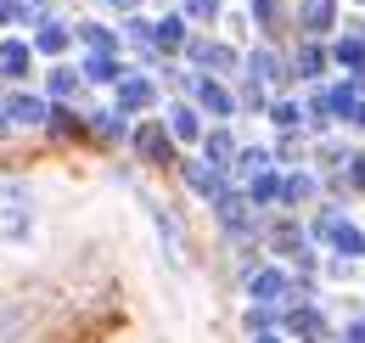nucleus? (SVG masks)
I'll return each mask as SVG.
<instances>
[{
	"mask_svg": "<svg viewBox=\"0 0 365 343\" xmlns=\"http://www.w3.org/2000/svg\"><path fill=\"white\" fill-rule=\"evenodd\" d=\"M0 62H6V74H23V62H29V51H23V45H6V51H0Z\"/></svg>",
	"mask_w": 365,
	"mask_h": 343,
	"instance_id": "obj_7",
	"label": "nucleus"
},
{
	"mask_svg": "<svg viewBox=\"0 0 365 343\" xmlns=\"http://www.w3.org/2000/svg\"><path fill=\"white\" fill-rule=\"evenodd\" d=\"M191 186H197V192H214V169H208V164H191Z\"/></svg>",
	"mask_w": 365,
	"mask_h": 343,
	"instance_id": "obj_11",
	"label": "nucleus"
},
{
	"mask_svg": "<svg viewBox=\"0 0 365 343\" xmlns=\"http://www.w3.org/2000/svg\"><path fill=\"white\" fill-rule=\"evenodd\" d=\"M113 6H135V0H113Z\"/></svg>",
	"mask_w": 365,
	"mask_h": 343,
	"instance_id": "obj_17",
	"label": "nucleus"
},
{
	"mask_svg": "<svg viewBox=\"0 0 365 343\" xmlns=\"http://www.w3.org/2000/svg\"><path fill=\"white\" fill-rule=\"evenodd\" d=\"M304 29H309V34H326V29H331V0H304Z\"/></svg>",
	"mask_w": 365,
	"mask_h": 343,
	"instance_id": "obj_1",
	"label": "nucleus"
},
{
	"mask_svg": "<svg viewBox=\"0 0 365 343\" xmlns=\"http://www.w3.org/2000/svg\"><path fill=\"white\" fill-rule=\"evenodd\" d=\"M11 119H46V107L29 101V96H17V101H11Z\"/></svg>",
	"mask_w": 365,
	"mask_h": 343,
	"instance_id": "obj_8",
	"label": "nucleus"
},
{
	"mask_svg": "<svg viewBox=\"0 0 365 343\" xmlns=\"http://www.w3.org/2000/svg\"><path fill=\"white\" fill-rule=\"evenodd\" d=\"M185 40V29H180V17H163V23H158V45H169V51H175V45Z\"/></svg>",
	"mask_w": 365,
	"mask_h": 343,
	"instance_id": "obj_4",
	"label": "nucleus"
},
{
	"mask_svg": "<svg viewBox=\"0 0 365 343\" xmlns=\"http://www.w3.org/2000/svg\"><path fill=\"white\" fill-rule=\"evenodd\" d=\"M349 186H365V158H354V164H349Z\"/></svg>",
	"mask_w": 365,
	"mask_h": 343,
	"instance_id": "obj_16",
	"label": "nucleus"
},
{
	"mask_svg": "<svg viewBox=\"0 0 365 343\" xmlns=\"http://www.w3.org/2000/svg\"><path fill=\"white\" fill-rule=\"evenodd\" d=\"M197 96H202V101H208L214 113H230V96H225L220 85H214V79H202V85H197Z\"/></svg>",
	"mask_w": 365,
	"mask_h": 343,
	"instance_id": "obj_2",
	"label": "nucleus"
},
{
	"mask_svg": "<svg viewBox=\"0 0 365 343\" xmlns=\"http://www.w3.org/2000/svg\"><path fill=\"white\" fill-rule=\"evenodd\" d=\"M230 152V135H208V158H225Z\"/></svg>",
	"mask_w": 365,
	"mask_h": 343,
	"instance_id": "obj_14",
	"label": "nucleus"
},
{
	"mask_svg": "<svg viewBox=\"0 0 365 343\" xmlns=\"http://www.w3.org/2000/svg\"><path fill=\"white\" fill-rule=\"evenodd\" d=\"M185 11H191V17H214V11H220V0H185Z\"/></svg>",
	"mask_w": 365,
	"mask_h": 343,
	"instance_id": "obj_13",
	"label": "nucleus"
},
{
	"mask_svg": "<svg viewBox=\"0 0 365 343\" xmlns=\"http://www.w3.org/2000/svg\"><path fill=\"white\" fill-rule=\"evenodd\" d=\"M337 62H354V68H360L365 62V40H343L337 45Z\"/></svg>",
	"mask_w": 365,
	"mask_h": 343,
	"instance_id": "obj_6",
	"label": "nucleus"
},
{
	"mask_svg": "<svg viewBox=\"0 0 365 343\" xmlns=\"http://www.w3.org/2000/svg\"><path fill=\"white\" fill-rule=\"evenodd\" d=\"M247 74H253V79H275V56H270V51H259V56H253V68H247Z\"/></svg>",
	"mask_w": 365,
	"mask_h": 343,
	"instance_id": "obj_10",
	"label": "nucleus"
},
{
	"mask_svg": "<svg viewBox=\"0 0 365 343\" xmlns=\"http://www.w3.org/2000/svg\"><path fill=\"white\" fill-rule=\"evenodd\" d=\"M281 287H287V282H281L275 270H264V276L253 282V293H259V299H281Z\"/></svg>",
	"mask_w": 365,
	"mask_h": 343,
	"instance_id": "obj_5",
	"label": "nucleus"
},
{
	"mask_svg": "<svg viewBox=\"0 0 365 343\" xmlns=\"http://www.w3.org/2000/svg\"><path fill=\"white\" fill-rule=\"evenodd\" d=\"M62 40H68L62 29H40V51H62Z\"/></svg>",
	"mask_w": 365,
	"mask_h": 343,
	"instance_id": "obj_12",
	"label": "nucleus"
},
{
	"mask_svg": "<svg viewBox=\"0 0 365 343\" xmlns=\"http://www.w3.org/2000/svg\"><path fill=\"white\" fill-rule=\"evenodd\" d=\"M298 74H320V51H304V56H298Z\"/></svg>",
	"mask_w": 365,
	"mask_h": 343,
	"instance_id": "obj_15",
	"label": "nucleus"
},
{
	"mask_svg": "<svg viewBox=\"0 0 365 343\" xmlns=\"http://www.w3.org/2000/svg\"><path fill=\"white\" fill-rule=\"evenodd\" d=\"M152 101V85L146 79H124V107H146Z\"/></svg>",
	"mask_w": 365,
	"mask_h": 343,
	"instance_id": "obj_3",
	"label": "nucleus"
},
{
	"mask_svg": "<svg viewBox=\"0 0 365 343\" xmlns=\"http://www.w3.org/2000/svg\"><path fill=\"white\" fill-rule=\"evenodd\" d=\"M140 152L146 158H163V129H140Z\"/></svg>",
	"mask_w": 365,
	"mask_h": 343,
	"instance_id": "obj_9",
	"label": "nucleus"
}]
</instances>
